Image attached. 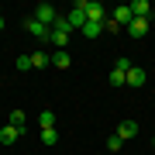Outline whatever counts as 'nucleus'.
Instances as JSON below:
<instances>
[{
    "mask_svg": "<svg viewBox=\"0 0 155 155\" xmlns=\"http://www.w3.org/2000/svg\"><path fill=\"white\" fill-rule=\"evenodd\" d=\"M69 38H72V31L66 28V21H62V14H59V21H55V28H52V45H55L59 52H66V45H69Z\"/></svg>",
    "mask_w": 155,
    "mask_h": 155,
    "instance_id": "1",
    "label": "nucleus"
},
{
    "mask_svg": "<svg viewBox=\"0 0 155 155\" xmlns=\"http://www.w3.org/2000/svg\"><path fill=\"white\" fill-rule=\"evenodd\" d=\"M86 21H93V24H104L107 21V7L100 4V0H86Z\"/></svg>",
    "mask_w": 155,
    "mask_h": 155,
    "instance_id": "2",
    "label": "nucleus"
},
{
    "mask_svg": "<svg viewBox=\"0 0 155 155\" xmlns=\"http://www.w3.org/2000/svg\"><path fill=\"white\" fill-rule=\"evenodd\" d=\"M35 21H41L45 28H55L59 14H55V7H52V4H38V11H35Z\"/></svg>",
    "mask_w": 155,
    "mask_h": 155,
    "instance_id": "3",
    "label": "nucleus"
},
{
    "mask_svg": "<svg viewBox=\"0 0 155 155\" xmlns=\"http://www.w3.org/2000/svg\"><path fill=\"white\" fill-rule=\"evenodd\" d=\"M24 28H28V35H35V38H41V41L52 38V28H45V24L35 21V17H28V21H24Z\"/></svg>",
    "mask_w": 155,
    "mask_h": 155,
    "instance_id": "4",
    "label": "nucleus"
},
{
    "mask_svg": "<svg viewBox=\"0 0 155 155\" xmlns=\"http://www.w3.org/2000/svg\"><path fill=\"white\" fill-rule=\"evenodd\" d=\"M148 83V72H145L141 66H131L127 69V86H145Z\"/></svg>",
    "mask_w": 155,
    "mask_h": 155,
    "instance_id": "5",
    "label": "nucleus"
},
{
    "mask_svg": "<svg viewBox=\"0 0 155 155\" xmlns=\"http://www.w3.org/2000/svg\"><path fill=\"white\" fill-rule=\"evenodd\" d=\"M110 17H114L117 24H121V28H127V24L134 21V14H131V7H127V4H121V7H114V14H110Z\"/></svg>",
    "mask_w": 155,
    "mask_h": 155,
    "instance_id": "6",
    "label": "nucleus"
},
{
    "mask_svg": "<svg viewBox=\"0 0 155 155\" xmlns=\"http://www.w3.org/2000/svg\"><path fill=\"white\" fill-rule=\"evenodd\" d=\"M145 31H148V17H134V21L127 24V35H131V38H145Z\"/></svg>",
    "mask_w": 155,
    "mask_h": 155,
    "instance_id": "7",
    "label": "nucleus"
},
{
    "mask_svg": "<svg viewBox=\"0 0 155 155\" xmlns=\"http://www.w3.org/2000/svg\"><path fill=\"white\" fill-rule=\"evenodd\" d=\"M62 21H66V28H69V31H76V28L83 31V24H86V14H83V11H72V14H66V17H62Z\"/></svg>",
    "mask_w": 155,
    "mask_h": 155,
    "instance_id": "8",
    "label": "nucleus"
},
{
    "mask_svg": "<svg viewBox=\"0 0 155 155\" xmlns=\"http://www.w3.org/2000/svg\"><path fill=\"white\" fill-rule=\"evenodd\" d=\"M134 134H138V124H134V121H121V127H117V138H121V141H131Z\"/></svg>",
    "mask_w": 155,
    "mask_h": 155,
    "instance_id": "9",
    "label": "nucleus"
},
{
    "mask_svg": "<svg viewBox=\"0 0 155 155\" xmlns=\"http://www.w3.org/2000/svg\"><path fill=\"white\" fill-rule=\"evenodd\" d=\"M17 138H21V131H17L14 124H7V127H0V141H4V145H14Z\"/></svg>",
    "mask_w": 155,
    "mask_h": 155,
    "instance_id": "10",
    "label": "nucleus"
},
{
    "mask_svg": "<svg viewBox=\"0 0 155 155\" xmlns=\"http://www.w3.org/2000/svg\"><path fill=\"white\" fill-rule=\"evenodd\" d=\"M127 7H131L134 17H148L152 14V4H148V0H134V4H127Z\"/></svg>",
    "mask_w": 155,
    "mask_h": 155,
    "instance_id": "11",
    "label": "nucleus"
},
{
    "mask_svg": "<svg viewBox=\"0 0 155 155\" xmlns=\"http://www.w3.org/2000/svg\"><path fill=\"white\" fill-rule=\"evenodd\" d=\"M45 66H52V55H48V52H35V55H31V69H45Z\"/></svg>",
    "mask_w": 155,
    "mask_h": 155,
    "instance_id": "12",
    "label": "nucleus"
},
{
    "mask_svg": "<svg viewBox=\"0 0 155 155\" xmlns=\"http://www.w3.org/2000/svg\"><path fill=\"white\" fill-rule=\"evenodd\" d=\"M52 66H55V69H69V66H72L69 52H55V55H52Z\"/></svg>",
    "mask_w": 155,
    "mask_h": 155,
    "instance_id": "13",
    "label": "nucleus"
},
{
    "mask_svg": "<svg viewBox=\"0 0 155 155\" xmlns=\"http://www.w3.org/2000/svg\"><path fill=\"white\" fill-rule=\"evenodd\" d=\"M7 121H11V124L17 127V131L24 134V110H21V107H17V110H11V117H7Z\"/></svg>",
    "mask_w": 155,
    "mask_h": 155,
    "instance_id": "14",
    "label": "nucleus"
},
{
    "mask_svg": "<svg viewBox=\"0 0 155 155\" xmlns=\"http://www.w3.org/2000/svg\"><path fill=\"white\" fill-rule=\"evenodd\" d=\"M59 141V131L55 127H41V145H55Z\"/></svg>",
    "mask_w": 155,
    "mask_h": 155,
    "instance_id": "15",
    "label": "nucleus"
},
{
    "mask_svg": "<svg viewBox=\"0 0 155 155\" xmlns=\"http://www.w3.org/2000/svg\"><path fill=\"white\" fill-rule=\"evenodd\" d=\"M107 79H110V86H124V83H127V72H121V69H110V76H107Z\"/></svg>",
    "mask_w": 155,
    "mask_h": 155,
    "instance_id": "16",
    "label": "nucleus"
},
{
    "mask_svg": "<svg viewBox=\"0 0 155 155\" xmlns=\"http://www.w3.org/2000/svg\"><path fill=\"white\" fill-rule=\"evenodd\" d=\"M100 31H104V24H93V21H86V24H83V35H86V38H97Z\"/></svg>",
    "mask_w": 155,
    "mask_h": 155,
    "instance_id": "17",
    "label": "nucleus"
},
{
    "mask_svg": "<svg viewBox=\"0 0 155 155\" xmlns=\"http://www.w3.org/2000/svg\"><path fill=\"white\" fill-rule=\"evenodd\" d=\"M38 121H41V127H55V114H52L48 107H45V110L38 114Z\"/></svg>",
    "mask_w": 155,
    "mask_h": 155,
    "instance_id": "18",
    "label": "nucleus"
},
{
    "mask_svg": "<svg viewBox=\"0 0 155 155\" xmlns=\"http://www.w3.org/2000/svg\"><path fill=\"white\" fill-rule=\"evenodd\" d=\"M104 31H110V35H117V31H124V28H121V24L114 21V17H107V21H104Z\"/></svg>",
    "mask_w": 155,
    "mask_h": 155,
    "instance_id": "19",
    "label": "nucleus"
},
{
    "mask_svg": "<svg viewBox=\"0 0 155 155\" xmlns=\"http://www.w3.org/2000/svg\"><path fill=\"white\" fill-rule=\"evenodd\" d=\"M121 145H124V141L117 138V134H110V138H107V148H110V152H121Z\"/></svg>",
    "mask_w": 155,
    "mask_h": 155,
    "instance_id": "20",
    "label": "nucleus"
},
{
    "mask_svg": "<svg viewBox=\"0 0 155 155\" xmlns=\"http://www.w3.org/2000/svg\"><path fill=\"white\" fill-rule=\"evenodd\" d=\"M17 69H21V72L31 69V55H17Z\"/></svg>",
    "mask_w": 155,
    "mask_h": 155,
    "instance_id": "21",
    "label": "nucleus"
},
{
    "mask_svg": "<svg viewBox=\"0 0 155 155\" xmlns=\"http://www.w3.org/2000/svg\"><path fill=\"white\" fill-rule=\"evenodd\" d=\"M114 69H121V72H127V69H131V62H127V59H117V62H114Z\"/></svg>",
    "mask_w": 155,
    "mask_h": 155,
    "instance_id": "22",
    "label": "nucleus"
},
{
    "mask_svg": "<svg viewBox=\"0 0 155 155\" xmlns=\"http://www.w3.org/2000/svg\"><path fill=\"white\" fill-rule=\"evenodd\" d=\"M0 31H4V17H0Z\"/></svg>",
    "mask_w": 155,
    "mask_h": 155,
    "instance_id": "23",
    "label": "nucleus"
},
{
    "mask_svg": "<svg viewBox=\"0 0 155 155\" xmlns=\"http://www.w3.org/2000/svg\"><path fill=\"white\" fill-rule=\"evenodd\" d=\"M0 79H4V76H0Z\"/></svg>",
    "mask_w": 155,
    "mask_h": 155,
    "instance_id": "24",
    "label": "nucleus"
}]
</instances>
